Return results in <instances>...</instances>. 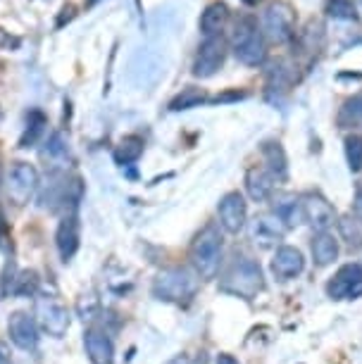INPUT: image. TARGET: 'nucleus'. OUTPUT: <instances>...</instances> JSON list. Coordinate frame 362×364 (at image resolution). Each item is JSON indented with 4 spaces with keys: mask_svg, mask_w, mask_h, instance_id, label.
<instances>
[{
    "mask_svg": "<svg viewBox=\"0 0 362 364\" xmlns=\"http://www.w3.org/2000/svg\"><path fill=\"white\" fill-rule=\"evenodd\" d=\"M270 269L277 281H291L305 272V255L296 245H279Z\"/></svg>",
    "mask_w": 362,
    "mask_h": 364,
    "instance_id": "obj_12",
    "label": "nucleus"
},
{
    "mask_svg": "<svg viewBox=\"0 0 362 364\" xmlns=\"http://www.w3.org/2000/svg\"><path fill=\"white\" fill-rule=\"evenodd\" d=\"M208 93L203 91V88H196V86H186L183 91L176 95V98H172V102H169V109L172 112H179V109H191V107H198L203 105V102H208Z\"/></svg>",
    "mask_w": 362,
    "mask_h": 364,
    "instance_id": "obj_25",
    "label": "nucleus"
},
{
    "mask_svg": "<svg viewBox=\"0 0 362 364\" xmlns=\"http://www.w3.org/2000/svg\"><path fill=\"white\" fill-rule=\"evenodd\" d=\"M95 3H100V0H86V5H88V8H93Z\"/></svg>",
    "mask_w": 362,
    "mask_h": 364,
    "instance_id": "obj_36",
    "label": "nucleus"
},
{
    "mask_svg": "<svg viewBox=\"0 0 362 364\" xmlns=\"http://www.w3.org/2000/svg\"><path fill=\"white\" fill-rule=\"evenodd\" d=\"M38 188V171L33 164L29 162H15L8 174V183H5V191H8L10 203H15L17 208H22L33 198Z\"/></svg>",
    "mask_w": 362,
    "mask_h": 364,
    "instance_id": "obj_6",
    "label": "nucleus"
},
{
    "mask_svg": "<svg viewBox=\"0 0 362 364\" xmlns=\"http://www.w3.org/2000/svg\"><path fill=\"white\" fill-rule=\"evenodd\" d=\"M310 252L317 267H329L339 259V238L329 231H317L310 238Z\"/></svg>",
    "mask_w": 362,
    "mask_h": 364,
    "instance_id": "obj_18",
    "label": "nucleus"
},
{
    "mask_svg": "<svg viewBox=\"0 0 362 364\" xmlns=\"http://www.w3.org/2000/svg\"><path fill=\"white\" fill-rule=\"evenodd\" d=\"M245 3H248V5H255V3H260V0H245Z\"/></svg>",
    "mask_w": 362,
    "mask_h": 364,
    "instance_id": "obj_37",
    "label": "nucleus"
},
{
    "mask_svg": "<svg viewBox=\"0 0 362 364\" xmlns=\"http://www.w3.org/2000/svg\"><path fill=\"white\" fill-rule=\"evenodd\" d=\"M46 155H50V157H58V155H67V146H65V141H63V134H55L50 139V143H48V150H46Z\"/></svg>",
    "mask_w": 362,
    "mask_h": 364,
    "instance_id": "obj_30",
    "label": "nucleus"
},
{
    "mask_svg": "<svg viewBox=\"0 0 362 364\" xmlns=\"http://www.w3.org/2000/svg\"><path fill=\"white\" fill-rule=\"evenodd\" d=\"M74 15H77V10H74V5H65L63 10H60V17H58V26H65L67 22H72Z\"/></svg>",
    "mask_w": 362,
    "mask_h": 364,
    "instance_id": "obj_31",
    "label": "nucleus"
},
{
    "mask_svg": "<svg viewBox=\"0 0 362 364\" xmlns=\"http://www.w3.org/2000/svg\"><path fill=\"white\" fill-rule=\"evenodd\" d=\"M220 288L224 293L236 295V298L252 300L257 298V293L265 291V274L260 262H255L248 255L236 257L229 264V269L224 272V277L220 281Z\"/></svg>",
    "mask_w": 362,
    "mask_h": 364,
    "instance_id": "obj_2",
    "label": "nucleus"
},
{
    "mask_svg": "<svg viewBox=\"0 0 362 364\" xmlns=\"http://www.w3.org/2000/svg\"><path fill=\"white\" fill-rule=\"evenodd\" d=\"M84 348L86 357L91 360V364H115V343L107 336L105 328L91 326L84 333Z\"/></svg>",
    "mask_w": 362,
    "mask_h": 364,
    "instance_id": "obj_16",
    "label": "nucleus"
},
{
    "mask_svg": "<svg viewBox=\"0 0 362 364\" xmlns=\"http://www.w3.org/2000/svg\"><path fill=\"white\" fill-rule=\"evenodd\" d=\"M303 203V217L305 222L317 231H329V226L336 224V210L331 208V203L319 193H305L300 198Z\"/></svg>",
    "mask_w": 362,
    "mask_h": 364,
    "instance_id": "obj_11",
    "label": "nucleus"
},
{
    "mask_svg": "<svg viewBox=\"0 0 362 364\" xmlns=\"http://www.w3.org/2000/svg\"><path fill=\"white\" fill-rule=\"evenodd\" d=\"M231 46H234V55H236L238 63H243L248 67L262 65L265 58H267V50H265V36H262V31L257 29V24L252 17H243L241 22L236 24Z\"/></svg>",
    "mask_w": 362,
    "mask_h": 364,
    "instance_id": "obj_4",
    "label": "nucleus"
},
{
    "mask_svg": "<svg viewBox=\"0 0 362 364\" xmlns=\"http://www.w3.org/2000/svg\"><path fill=\"white\" fill-rule=\"evenodd\" d=\"M346 160L353 174L362 171V136L351 134L346 139Z\"/></svg>",
    "mask_w": 362,
    "mask_h": 364,
    "instance_id": "obj_27",
    "label": "nucleus"
},
{
    "mask_svg": "<svg viewBox=\"0 0 362 364\" xmlns=\"http://www.w3.org/2000/svg\"><path fill=\"white\" fill-rule=\"evenodd\" d=\"M272 215H275L279 222H282L286 229H296L305 222L303 217V203L300 198L286 193V196H279L275 200V208H272Z\"/></svg>",
    "mask_w": 362,
    "mask_h": 364,
    "instance_id": "obj_19",
    "label": "nucleus"
},
{
    "mask_svg": "<svg viewBox=\"0 0 362 364\" xmlns=\"http://www.w3.org/2000/svg\"><path fill=\"white\" fill-rule=\"evenodd\" d=\"M215 364H238V360H236L234 355H229V353H222V355H217Z\"/></svg>",
    "mask_w": 362,
    "mask_h": 364,
    "instance_id": "obj_33",
    "label": "nucleus"
},
{
    "mask_svg": "<svg viewBox=\"0 0 362 364\" xmlns=\"http://www.w3.org/2000/svg\"><path fill=\"white\" fill-rule=\"evenodd\" d=\"M227 17H229V10L224 3H213L208 5L201 17V31L205 38H213V36H222V29L227 24Z\"/></svg>",
    "mask_w": 362,
    "mask_h": 364,
    "instance_id": "obj_20",
    "label": "nucleus"
},
{
    "mask_svg": "<svg viewBox=\"0 0 362 364\" xmlns=\"http://www.w3.org/2000/svg\"><path fill=\"white\" fill-rule=\"evenodd\" d=\"M262 155H265V162H267V169L270 174L275 178H286V174H289V160H286V153L282 148V143L277 141H267L262 146Z\"/></svg>",
    "mask_w": 362,
    "mask_h": 364,
    "instance_id": "obj_21",
    "label": "nucleus"
},
{
    "mask_svg": "<svg viewBox=\"0 0 362 364\" xmlns=\"http://www.w3.org/2000/svg\"><path fill=\"white\" fill-rule=\"evenodd\" d=\"M265 31L275 43H286L293 36V12L289 5H270L267 12H265Z\"/></svg>",
    "mask_w": 362,
    "mask_h": 364,
    "instance_id": "obj_15",
    "label": "nucleus"
},
{
    "mask_svg": "<svg viewBox=\"0 0 362 364\" xmlns=\"http://www.w3.org/2000/svg\"><path fill=\"white\" fill-rule=\"evenodd\" d=\"M198 286H201V277L196 269L188 267H172L158 274V279L153 281V298L162 302H191L196 298Z\"/></svg>",
    "mask_w": 362,
    "mask_h": 364,
    "instance_id": "obj_3",
    "label": "nucleus"
},
{
    "mask_svg": "<svg viewBox=\"0 0 362 364\" xmlns=\"http://www.w3.org/2000/svg\"><path fill=\"white\" fill-rule=\"evenodd\" d=\"M326 295L331 300H355L362 298V264H344L326 281Z\"/></svg>",
    "mask_w": 362,
    "mask_h": 364,
    "instance_id": "obj_7",
    "label": "nucleus"
},
{
    "mask_svg": "<svg viewBox=\"0 0 362 364\" xmlns=\"http://www.w3.org/2000/svg\"><path fill=\"white\" fill-rule=\"evenodd\" d=\"M143 139L141 136H127V139L119 141V146L115 148V162L127 167V164H134L139 162V157L143 155Z\"/></svg>",
    "mask_w": 362,
    "mask_h": 364,
    "instance_id": "obj_24",
    "label": "nucleus"
},
{
    "mask_svg": "<svg viewBox=\"0 0 362 364\" xmlns=\"http://www.w3.org/2000/svg\"><path fill=\"white\" fill-rule=\"evenodd\" d=\"M48 127V119L46 114L41 112V109H31L29 117H26V129H24V136L19 139V148H31L36 146L41 141V136H43Z\"/></svg>",
    "mask_w": 362,
    "mask_h": 364,
    "instance_id": "obj_23",
    "label": "nucleus"
},
{
    "mask_svg": "<svg viewBox=\"0 0 362 364\" xmlns=\"http://www.w3.org/2000/svg\"><path fill=\"white\" fill-rule=\"evenodd\" d=\"M79 240H81L79 217H77V212H67V215L60 219L58 233H55L58 252H60V259H63V262H70V259L77 255Z\"/></svg>",
    "mask_w": 362,
    "mask_h": 364,
    "instance_id": "obj_14",
    "label": "nucleus"
},
{
    "mask_svg": "<svg viewBox=\"0 0 362 364\" xmlns=\"http://www.w3.org/2000/svg\"><path fill=\"white\" fill-rule=\"evenodd\" d=\"M336 124L339 129H362V91L341 105Z\"/></svg>",
    "mask_w": 362,
    "mask_h": 364,
    "instance_id": "obj_22",
    "label": "nucleus"
},
{
    "mask_svg": "<svg viewBox=\"0 0 362 364\" xmlns=\"http://www.w3.org/2000/svg\"><path fill=\"white\" fill-rule=\"evenodd\" d=\"M224 58H227V43H224L222 36H213L205 38L203 46L198 48L196 63H193V74L198 79H208L217 74V70L224 65Z\"/></svg>",
    "mask_w": 362,
    "mask_h": 364,
    "instance_id": "obj_9",
    "label": "nucleus"
},
{
    "mask_svg": "<svg viewBox=\"0 0 362 364\" xmlns=\"http://www.w3.org/2000/svg\"><path fill=\"white\" fill-rule=\"evenodd\" d=\"M165 364H191V357L181 353V355H174L172 360H167Z\"/></svg>",
    "mask_w": 362,
    "mask_h": 364,
    "instance_id": "obj_34",
    "label": "nucleus"
},
{
    "mask_svg": "<svg viewBox=\"0 0 362 364\" xmlns=\"http://www.w3.org/2000/svg\"><path fill=\"white\" fill-rule=\"evenodd\" d=\"M275 183L277 178L270 174L267 167H250L245 171V193L255 203L270 200L275 196Z\"/></svg>",
    "mask_w": 362,
    "mask_h": 364,
    "instance_id": "obj_17",
    "label": "nucleus"
},
{
    "mask_svg": "<svg viewBox=\"0 0 362 364\" xmlns=\"http://www.w3.org/2000/svg\"><path fill=\"white\" fill-rule=\"evenodd\" d=\"M201 364H205V362H201Z\"/></svg>",
    "mask_w": 362,
    "mask_h": 364,
    "instance_id": "obj_38",
    "label": "nucleus"
},
{
    "mask_svg": "<svg viewBox=\"0 0 362 364\" xmlns=\"http://www.w3.org/2000/svg\"><path fill=\"white\" fill-rule=\"evenodd\" d=\"M353 217L362 222V186H358L355 191V203H353Z\"/></svg>",
    "mask_w": 362,
    "mask_h": 364,
    "instance_id": "obj_32",
    "label": "nucleus"
},
{
    "mask_svg": "<svg viewBox=\"0 0 362 364\" xmlns=\"http://www.w3.org/2000/svg\"><path fill=\"white\" fill-rule=\"evenodd\" d=\"M217 217H220V229L227 233H238L248 222V203H245L243 193L238 191H229L222 196L220 205H217Z\"/></svg>",
    "mask_w": 362,
    "mask_h": 364,
    "instance_id": "obj_8",
    "label": "nucleus"
},
{
    "mask_svg": "<svg viewBox=\"0 0 362 364\" xmlns=\"http://www.w3.org/2000/svg\"><path fill=\"white\" fill-rule=\"evenodd\" d=\"M222 252H224V240L220 224H205L201 231L196 233L191 240V264H193L196 274L201 279H215L217 272L222 267Z\"/></svg>",
    "mask_w": 362,
    "mask_h": 364,
    "instance_id": "obj_1",
    "label": "nucleus"
},
{
    "mask_svg": "<svg viewBox=\"0 0 362 364\" xmlns=\"http://www.w3.org/2000/svg\"><path fill=\"white\" fill-rule=\"evenodd\" d=\"M33 319L41 331H46L53 338H63L70 331V310L58 295H36Z\"/></svg>",
    "mask_w": 362,
    "mask_h": 364,
    "instance_id": "obj_5",
    "label": "nucleus"
},
{
    "mask_svg": "<svg viewBox=\"0 0 362 364\" xmlns=\"http://www.w3.org/2000/svg\"><path fill=\"white\" fill-rule=\"evenodd\" d=\"M8 336L19 350H33L38 346V324L29 312H12L8 319Z\"/></svg>",
    "mask_w": 362,
    "mask_h": 364,
    "instance_id": "obj_13",
    "label": "nucleus"
},
{
    "mask_svg": "<svg viewBox=\"0 0 362 364\" xmlns=\"http://www.w3.org/2000/svg\"><path fill=\"white\" fill-rule=\"evenodd\" d=\"M0 364H10V353L5 348V343H0Z\"/></svg>",
    "mask_w": 362,
    "mask_h": 364,
    "instance_id": "obj_35",
    "label": "nucleus"
},
{
    "mask_svg": "<svg viewBox=\"0 0 362 364\" xmlns=\"http://www.w3.org/2000/svg\"><path fill=\"white\" fill-rule=\"evenodd\" d=\"M326 12H329L334 19H355V5L351 0H329Z\"/></svg>",
    "mask_w": 362,
    "mask_h": 364,
    "instance_id": "obj_28",
    "label": "nucleus"
},
{
    "mask_svg": "<svg viewBox=\"0 0 362 364\" xmlns=\"http://www.w3.org/2000/svg\"><path fill=\"white\" fill-rule=\"evenodd\" d=\"M286 226L279 222V219L267 212V215H257L252 222L248 224V236L257 248L267 250V248H277L279 243L284 240L286 236Z\"/></svg>",
    "mask_w": 362,
    "mask_h": 364,
    "instance_id": "obj_10",
    "label": "nucleus"
},
{
    "mask_svg": "<svg viewBox=\"0 0 362 364\" xmlns=\"http://www.w3.org/2000/svg\"><path fill=\"white\" fill-rule=\"evenodd\" d=\"M36 288H38L36 272H24L22 277L17 279L15 293H17V295H36Z\"/></svg>",
    "mask_w": 362,
    "mask_h": 364,
    "instance_id": "obj_29",
    "label": "nucleus"
},
{
    "mask_svg": "<svg viewBox=\"0 0 362 364\" xmlns=\"http://www.w3.org/2000/svg\"><path fill=\"white\" fill-rule=\"evenodd\" d=\"M336 226H339L341 238H344L351 248H360L362 245V222L360 219H355L351 215L341 217V219H336Z\"/></svg>",
    "mask_w": 362,
    "mask_h": 364,
    "instance_id": "obj_26",
    "label": "nucleus"
}]
</instances>
